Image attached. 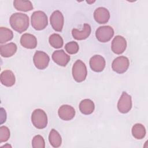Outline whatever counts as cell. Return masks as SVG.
Returning a JSON list of instances; mask_svg holds the SVG:
<instances>
[{
	"label": "cell",
	"mask_w": 148,
	"mask_h": 148,
	"mask_svg": "<svg viewBox=\"0 0 148 148\" xmlns=\"http://www.w3.org/2000/svg\"><path fill=\"white\" fill-rule=\"evenodd\" d=\"M32 146L34 148H45V142L43 138L39 135L35 136L32 140Z\"/></svg>",
	"instance_id": "484cf974"
},
{
	"label": "cell",
	"mask_w": 148,
	"mask_h": 148,
	"mask_svg": "<svg viewBox=\"0 0 148 148\" xmlns=\"http://www.w3.org/2000/svg\"><path fill=\"white\" fill-rule=\"evenodd\" d=\"M31 121L35 127L43 129L47 125V116L45 112L41 109L34 110L31 115Z\"/></svg>",
	"instance_id": "277c9868"
},
{
	"label": "cell",
	"mask_w": 148,
	"mask_h": 148,
	"mask_svg": "<svg viewBox=\"0 0 148 148\" xmlns=\"http://www.w3.org/2000/svg\"><path fill=\"white\" fill-rule=\"evenodd\" d=\"M10 137L9 129L6 126H1L0 127V142H6Z\"/></svg>",
	"instance_id": "4316f807"
},
{
	"label": "cell",
	"mask_w": 148,
	"mask_h": 148,
	"mask_svg": "<svg viewBox=\"0 0 148 148\" xmlns=\"http://www.w3.org/2000/svg\"><path fill=\"white\" fill-rule=\"evenodd\" d=\"M31 22L32 27L38 31L42 30L48 25L47 16L42 11H35L31 15Z\"/></svg>",
	"instance_id": "7a4b0ae2"
},
{
	"label": "cell",
	"mask_w": 148,
	"mask_h": 148,
	"mask_svg": "<svg viewBox=\"0 0 148 148\" xmlns=\"http://www.w3.org/2000/svg\"><path fill=\"white\" fill-rule=\"evenodd\" d=\"M130 65V61L125 56H119L112 62V69L117 73H123L127 71Z\"/></svg>",
	"instance_id": "52a82bcc"
},
{
	"label": "cell",
	"mask_w": 148,
	"mask_h": 148,
	"mask_svg": "<svg viewBox=\"0 0 148 148\" xmlns=\"http://www.w3.org/2000/svg\"><path fill=\"white\" fill-rule=\"evenodd\" d=\"M132 98L131 95L123 91L117 103V109L121 113H128L132 108Z\"/></svg>",
	"instance_id": "ba28073f"
},
{
	"label": "cell",
	"mask_w": 148,
	"mask_h": 148,
	"mask_svg": "<svg viewBox=\"0 0 148 148\" xmlns=\"http://www.w3.org/2000/svg\"><path fill=\"white\" fill-rule=\"evenodd\" d=\"M94 18L97 23L101 24H105L110 18L109 12L105 8H98L94 12Z\"/></svg>",
	"instance_id": "4fadbf2b"
},
{
	"label": "cell",
	"mask_w": 148,
	"mask_h": 148,
	"mask_svg": "<svg viewBox=\"0 0 148 148\" xmlns=\"http://www.w3.org/2000/svg\"><path fill=\"white\" fill-rule=\"evenodd\" d=\"M13 37L12 31L5 27L0 28V43H5L11 40Z\"/></svg>",
	"instance_id": "603a6c76"
},
{
	"label": "cell",
	"mask_w": 148,
	"mask_h": 148,
	"mask_svg": "<svg viewBox=\"0 0 148 148\" xmlns=\"http://www.w3.org/2000/svg\"><path fill=\"white\" fill-rule=\"evenodd\" d=\"M70 56L63 50H56L52 54V59L54 62L60 66H65L70 61Z\"/></svg>",
	"instance_id": "5bb4252c"
},
{
	"label": "cell",
	"mask_w": 148,
	"mask_h": 148,
	"mask_svg": "<svg viewBox=\"0 0 148 148\" xmlns=\"http://www.w3.org/2000/svg\"><path fill=\"white\" fill-rule=\"evenodd\" d=\"M114 33V30L110 26H101L96 30L95 36L100 42L105 43L109 41L112 38Z\"/></svg>",
	"instance_id": "5b68a950"
},
{
	"label": "cell",
	"mask_w": 148,
	"mask_h": 148,
	"mask_svg": "<svg viewBox=\"0 0 148 148\" xmlns=\"http://www.w3.org/2000/svg\"><path fill=\"white\" fill-rule=\"evenodd\" d=\"M91 27L88 24H84L83 29L82 31H79L77 29H73L72 35L76 40H84L87 39L91 34Z\"/></svg>",
	"instance_id": "2e32d148"
},
{
	"label": "cell",
	"mask_w": 148,
	"mask_h": 148,
	"mask_svg": "<svg viewBox=\"0 0 148 148\" xmlns=\"http://www.w3.org/2000/svg\"><path fill=\"white\" fill-rule=\"evenodd\" d=\"M33 61L35 67L38 69H45L48 66L50 57L44 51H36L33 57Z\"/></svg>",
	"instance_id": "8992f818"
},
{
	"label": "cell",
	"mask_w": 148,
	"mask_h": 148,
	"mask_svg": "<svg viewBox=\"0 0 148 148\" xmlns=\"http://www.w3.org/2000/svg\"><path fill=\"white\" fill-rule=\"evenodd\" d=\"M127 42L125 39L120 35L116 36L112 40L111 49L116 54H122L126 49Z\"/></svg>",
	"instance_id": "30bf717a"
},
{
	"label": "cell",
	"mask_w": 148,
	"mask_h": 148,
	"mask_svg": "<svg viewBox=\"0 0 148 148\" xmlns=\"http://www.w3.org/2000/svg\"><path fill=\"white\" fill-rule=\"evenodd\" d=\"M132 136L137 139H142L146 135V129L143 125L140 123L134 124L132 128Z\"/></svg>",
	"instance_id": "7402d4cb"
},
{
	"label": "cell",
	"mask_w": 148,
	"mask_h": 148,
	"mask_svg": "<svg viewBox=\"0 0 148 148\" xmlns=\"http://www.w3.org/2000/svg\"><path fill=\"white\" fill-rule=\"evenodd\" d=\"M13 6L16 10L22 12H28L33 9V5L30 1L15 0L13 2Z\"/></svg>",
	"instance_id": "ffe728a7"
},
{
	"label": "cell",
	"mask_w": 148,
	"mask_h": 148,
	"mask_svg": "<svg viewBox=\"0 0 148 148\" xmlns=\"http://www.w3.org/2000/svg\"><path fill=\"white\" fill-rule=\"evenodd\" d=\"M90 66L91 69L96 72H102L106 65V62L104 58L100 55H95L90 60Z\"/></svg>",
	"instance_id": "8fae6325"
},
{
	"label": "cell",
	"mask_w": 148,
	"mask_h": 148,
	"mask_svg": "<svg viewBox=\"0 0 148 148\" xmlns=\"http://www.w3.org/2000/svg\"><path fill=\"white\" fill-rule=\"evenodd\" d=\"M65 49L68 53L70 54H74L78 52L79 46L76 42L71 41L65 45Z\"/></svg>",
	"instance_id": "d4e9b609"
},
{
	"label": "cell",
	"mask_w": 148,
	"mask_h": 148,
	"mask_svg": "<svg viewBox=\"0 0 148 148\" xmlns=\"http://www.w3.org/2000/svg\"><path fill=\"white\" fill-rule=\"evenodd\" d=\"M50 24L52 28L57 32H61L62 29L64 18L63 14L60 10H56L50 16Z\"/></svg>",
	"instance_id": "9c48e42d"
},
{
	"label": "cell",
	"mask_w": 148,
	"mask_h": 148,
	"mask_svg": "<svg viewBox=\"0 0 148 148\" xmlns=\"http://www.w3.org/2000/svg\"><path fill=\"white\" fill-rule=\"evenodd\" d=\"M60 118L65 121L72 120L75 116V109L69 105H63L60 107L58 110Z\"/></svg>",
	"instance_id": "7c38bea8"
},
{
	"label": "cell",
	"mask_w": 148,
	"mask_h": 148,
	"mask_svg": "<svg viewBox=\"0 0 148 148\" xmlns=\"http://www.w3.org/2000/svg\"><path fill=\"white\" fill-rule=\"evenodd\" d=\"M49 42L51 46L56 49H59L62 47L64 41L62 37L58 34H53L49 39Z\"/></svg>",
	"instance_id": "cb8c5ba5"
},
{
	"label": "cell",
	"mask_w": 148,
	"mask_h": 148,
	"mask_svg": "<svg viewBox=\"0 0 148 148\" xmlns=\"http://www.w3.org/2000/svg\"><path fill=\"white\" fill-rule=\"evenodd\" d=\"M87 75V70L85 64L80 60H77L72 66V76L74 80L78 83L83 82Z\"/></svg>",
	"instance_id": "3957f363"
},
{
	"label": "cell",
	"mask_w": 148,
	"mask_h": 148,
	"mask_svg": "<svg viewBox=\"0 0 148 148\" xmlns=\"http://www.w3.org/2000/svg\"><path fill=\"white\" fill-rule=\"evenodd\" d=\"M95 109V105L92 101L90 99L82 100L79 104V110L82 113L88 115L91 114Z\"/></svg>",
	"instance_id": "d6986e66"
},
{
	"label": "cell",
	"mask_w": 148,
	"mask_h": 148,
	"mask_svg": "<svg viewBox=\"0 0 148 148\" xmlns=\"http://www.w3.org/2000/svg\"><path fill=\"white\" fill-rule=\"evenodd\" d=\"M49 140L50 145L53 147H58L62 143V139L60 134L57 131L52 129L49 135Z\"/></svg>",
	"instance_id": "44dd1931"
},
{
	"label": "cell",
	"mask_w": 148,
	"mask_h": 148,
	"mask_svg": "<svg viewBox=\"0 0 148 148\" xmlns=\"http://www.w3.org/2000/svg\"><path fill=\"white\" fill-rule=\"evenodd\" d=\"M17 47V45L13 42L0 46L1 55L3 57H10L13 56L16 51Z\"/></svg>",
	"instance_id": "ac0fdd59"
},
{
	"label": "cell",
	"mask_w": 148,
	"mask_h": 148,
	"mask_svg": "<svg viewBox=\"0 0 148 148\" xmlns=\"http://www.w3.org/2000/svg\"><path fill=\"white\" fill-rule=\"evenodd\" d=\"M20 43L22 46L26 49H33L37 46V39L34 35L25 33L21 36Z\"/></svg>",
	"instance_id": "9a60e30c"
},
{
	"label": "cell",
	"mask_w": 148,
	"mask_h": 148,
	"mask_svg": "<svg viewBox=\"0 0 148 148\" xmlns=\"http://www.w3.org/2000/svg\"><path fill=\"white\" fill-rule=\"evenodd\" d=\"M1 82L6 87H11L15 84L16 78L14 73L10 70H5L1 74Z\"/></svg>",
	"instance_id": "e0dca14e"
},
{
	"label": "cell",
	"mask_w": 148,
	"mask_h": 148,
	"mask_svg": "<svg viewBox=\"0 0 148 148\" xmlns=\"http://www.w3.org/2000/svg\"><path fill=\"white\" fill-rule=\"evenodd\" d=\"M9 23L14 31L22 33L25 31L29 27V17L26 14L14 13L10 16Z\"/></svg>",
	"instance_id": "6da1fadb"
}]
</instances>
